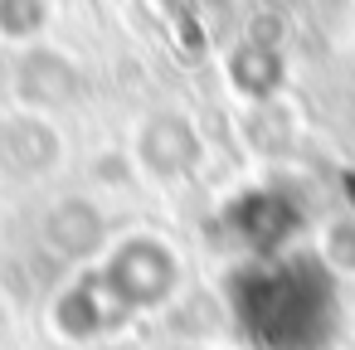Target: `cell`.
Returning <instances> with one entry per match:
<instances>
[{
	"mask_svg": "<svg viewBox=\"0 0 355 350\" xmlns=\"http://www.w3.org/2000/svg\"><path fill=\"white\" fill-rule=\"evenodd\" d=\"M336 292L306 258L268 263L239 277V321L263 350H316L331 335Z\"/></svg>",
	"mask_w": 355,
	"mask_h": 350,
	"instance_id": "6da1fadb",
	"label": "cell"
}]
</instances>
